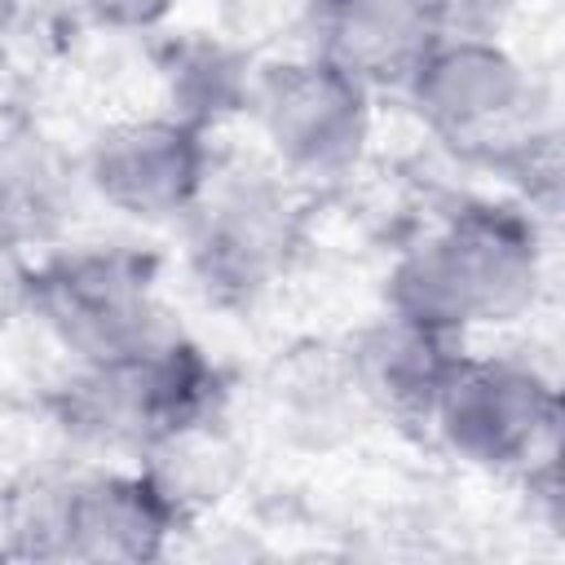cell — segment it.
Masks as SVG:
<instances>
[{
    "label": "cell",
    "instance_id": "11",
    "mask_svg": "<svg viewBox=\"0 0 565 565\" xmlns=\"http://www.w3.org/2000/svg\"><path fill=\"white\" fill-rule=\"evenodd\" d=\"M459 353H463V340L415 327L397 313H384L375 327H366L353 340L344 362V384L375 411L402 424H424Z\"/></svg>",
    "mask_w": 565,
    "mask_h": 565
},
{
    "label": "cell",
    "instance_id": "8",
    "mask_svg": "<svg viewBox=\"0 0 565 565\" xmlns=\"http://www.w3.org/2000/svg\"><path fill=\"white\" fill-rule=\"evenodd\" d=\"M371 88L318 53L252 71L247 110L287 177L331 181L362 163L371 141Z\"/></svg>",
    "mask_w": 565,
    "mask_h": 565
},
{
    "label": "cell",
    "instance_id": "10",
    "mask_svg": "<svg viewBox=\"0 0 565 565\" xmlns=\"http://www.w3.org/2000/svg\"><path fill=\"white\" fill-rule=\"evenodd\" d=\"M313 49L375 88H402L415 62L441 40L424 0H313Z\"/></svg>",
    "mask_w": 565,
    "mask_h": 565
},
{
    "label": "cell",
    "instance_id": "14",
    "mask_svg": "<svg viewBox=\"0 0 565 565\" xmlns=\"http://www.w3.org/2000/svg\"><path fill=\"white\" fill-rule=\"evenodd\" d=\"M13 9H18V0H0V31L9 26V18H13Z\"/></svg>",
    "mask_w": 565,
    "mask_h": 565
},
{
    "label": "cell",
    "instance_id": "12",
    "mask_svg": "<svg viewBox=\"0 0 565 565\" xmlns=\"http://www.w3.org/2000/svg\"><path fill=\"white\" fill-rule=\"evenodd\" d=\"M441 40H494L512 13V0H424Z\"/></svg>",
    "mask_w": 565,
    "mask_h": 565
},
{
    "label": "cell",
    "instance_id": "7",
    "mask_svg": "<svg viewBox=\"0 0 565 565\" xmlns=\"http://www.w3.org/2000/svg\"><path fill=\"white\" fill-rule=\"evenodd\" d=\"M26 309L79 366L110 362L172 322L154 296V269L128 247H66L31 265Z\"/></svg>",
    "mask_w": 565,
    "mask_h": 565
},
{
    "label": "cell",
    "instance_id": "1",
    "mask_svg": "<svg viewBox=\"0 0 565 565\" xmlns=\"http://www.w3.org/2000/svg\"><path fill=\"white\" fill-rule=\"evenodd\" d=\"M543 287V243L530 212L463 203L388 269V313L463 340L472 327L521 318Z\"/></svg>",
    "mask_w": 565,
    "mask_h": 565
},
{
    "label": "cell",
    "instance_id": "6",
    "mask_svg": "<svg viewBox=\"0 0 565 565\" xmlns=\"http://www.w3.org/2000/svg\"><path fill=\"white\" fill-rule=\"evenodd\" d=\"M437 441L486 472H534L552 459L561 397L525 358L459 353L424 419Z\"/></svg>",
    "mask_w": 565,
    "mask_h": 565
},
{
    "label": "cell",
    "instance_id": "13",
    "mask_svg": "<svg viewBox=\"0 0 565 565\" xmlns=\"http://www.w3.org/2000/svg\"><path fill=\"white\" fill-rule=\"evenodd\" d=\"M66 4L102 31H150L168 22V13L181 0H66Z\"/></svg>",
    "mask_w": 565,
    "mask_h": 565
},
{
    "label": "cell",
    "instance_id": "2",
    "mask_svg": "<svg viewBox=\"0 0 565 565\" xmlns=\"http://www.w3.org/2000/svg\"><path fill=\"white\" fill-rule=\"evenodd\" d=\"M415 119L455 154L499 168H534L552 124L534 75L494 40H437L402 84Z\"/></svg>",
    "mask_w": 565,
    "mask_h": 565
},
{
    "label": "cell",
    "instance_id": "3",
    "mask_svg": "<svg viewBox=\"0 0 565 565\" xmlns=\"http://www.w3.org/2000/svg\"><path fill=\"white\" fill-rule=\"evenodd\" d=\"M185 512L146 472H84L40 486L13 512L18 556L44 561H159Z\"/></svg>",
    "mask_w": 565,
    "mask_h": 565
},
{
    "label": "cell",
    "instance_id": "9",
    "mask_svg": "<svg viewBox=\"0 0 565 565\" xmlns=\"http://www.w3.org/2000/svg\"><path fill=\"white\" fill-rule=\"evenodd\" d=\"M216 159L199 124L172 115L119 119L97 132L84 177L93 194L128 221L181 225L199 203Z\"/></svg>",
    "mask_w": 565,
    "mask_h": 565
},
{
    "label": "cell",
    "instance_id": "4",
    "mask_svg": "<svg viewBox=\"0 0 565 565\" xmlns=\"http://www.w3.org/2000/svg\"><path fill=\"white\" fill-rule=\"evenodd\" d=\"M185 225V260L216 305L260 300L300 247V207L269 168H212Z\"/></svg>",
    "mask_w": 565,
    "mask_h": 565
},
{
    "label": "cell",
    "instance_id": "5",
    "mask_svg": "<svg viewBox=\"0 0 565 565\" xmlns=\"http://www.w3.org/2000/svg\"><path fill=\"white\" fill-rule=\"evenodd\" d=\"M221 380L194 340L177 327L119 353L110 362L79 366L71 384V419L97 441L150 450L154 441L216 419Z\"/></svg>",
    "mask_w": 565,
    "mask_h": 565
}]
</instances>
